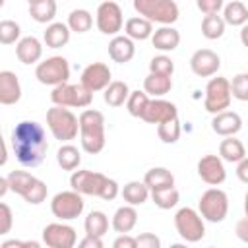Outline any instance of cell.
Segmentation results:
<instances>
[{"label":"cell","mask_w":248,"mask_h":248,"mask_svg":"<svg viewBox=\"0 0 248 248\" xmlns=\"http://www.w3.org/2000/svg\"><path fill=\"white\" fill-rule=\"evenodd\" d=\"M196 6L202 14H219L225 6V0H196Z\"/></svg>","instance_id":"obj_45"},{"label":"cell","mask_w":248,"mask_h":248,"mask_svg":"<svg viewBox=\"0 0 248 248\" xmlns=\"http://www.w3.org/2000/svg\"><path fill=\"white\" fill-rule=\"evenodd\" d=\"M27 2H29V4H35V2H39V0H27Z\"/></svg>","instance_id":"obj_54"},{"label":"cell","mask_w":248,"mask_h":248,"mask_svg":"<svg viewBox=\"0 0 248 248\" xmlns=\"http://www.w3.org/2000/svg\"><path fill=\"white\" fill-rule=\"evenodd\" d=\"M174 116H178V108L174 103L165 101L161 97H153V99H149L141 120H145L147 124H161V122L174 118Z\"/></svg>","instance_id":"obj_18"},{"label":"cell","mask_w":248,"mask_h":248,"mask_svg":"<svg viewBox=\"0 0 248 248\" xmlns=\"http://www.w3.org/2000/svg\"><path fill=\"white\" fill-rule=\"evenodd\" d=\"M151 200L153 203L159 207V209H172L178 200H180V194L174 186L170 188H161V190H151Z\"/></svg>","instance_id":"obj_39"},{"label":"cell","mask_w":248,"mask_h":248,"mask_svg":"<svg viewBox=\"0 0 248 248\" xmlns=\"http://www.w3.org/2000/svg\"><path fill=\"white\" fill-rule=\"evenodd\" d=\"M242 128V118L238 112L234 110H223V112H217L213 114V120H211V130L221 136V138H227V136H234L238 134Z\"/></svg>","instance_id":"obj_19"},{"label":"cell","mask_w":248,"mask_h":248,"mask_svg":"<svg viewBox=\"0 0 248 248\" xmlns=\"http://www.w3.org/2000/svg\"><path fill=\"white\" fill-rule=\"evenodd\" d=\"M110 81H112L110 68L105 62H91L83 68L79 83H83L91 93H97V91H105Z\"/></svg>","instance_id":"obj_15"},{"label":"cell","mask_w":248,"mask_h":248,"mask_svg":"<svg viewBox=\"0 0 248 248\" xmlns=\"http://www.w3.org/2000/svg\"><path fill=\"white\" fill-rule=\"evenodd\" d=\"M172 89V76L167 74H153L149 72L143 79V91L151 97H163Z\"/></svg>","instance_id":"obj_26"},{"label":"cell","mask_w":248,"mask_h":248,"mask_svg":"<svg viewBox=\"0 0 248 248\" xmlns=\"http://www.w3.org/2000/svg\"><path fill=\"white\" fill-rule=\"evenodd\" d=\"M56 0H39L35 4H29V16L37 23H52L56 16Z\"/></svg>","instance_id":"obj_34"},{"label":"cell","mask_w":248,"mask_h":248,"mask_svg":"<svg viewBox=\"0 0 248 248\" xmlns=\"http://www.w3.org/2000/svg\"><path fill=\"white\" fill-rule=\"evenodd\" d=\"M95 23L103 35H110V37L118 35L126 23L124 16H122V8L112 0L101 2L97 8V14H95Z\"/></svg>","instance_id":"obj_13"},{"label":"cell","mask_w":248,"mask_h":248,"mask_svg":"<svg viewBox=\"0 0 248 248\" xmlns=\"http://www.w3.org/2000/svg\"><path fill=\"white\" fill-rule=\"evenodd\" d=\"M136 238H138V248H161V240L153 232H141Z\"/></svg>","instance_id":"obj_46"},{"label":"cell","mask_w":248,"mask_h":248,"mask_svg":"<svg viewBox=\"0 0 248 248\" xmlns=\"http://www.w3.org/2000/svg\"><path fill=\"white\" fill-rule=\"evenodd\" d=\"M52 105L68 108H87L93 101V93L83 83H60L50 93Z\"/></svg>","instance_id":"obj_7"},{"label":"cell","mask_w":248,"mask_h":248,"mask_svg":"<svg viewBox=\"0 0 248 248\" xmlns=\"http://www.w3.org/2000/svg\"><path fill=\"white\" fill-rule=\"evenodd\" d=\"M79 246L81 248H103V238L101 236H93V234H85L81 240H79Z\"/></svg>","instance_id":"obj_49"},{"label":"cell","mask_w":248,"mask_h":248,"mask_svg":"<svg viewBox=\"0 0 248 248\" xmlns=\"http://www.w3.org/2000/svg\"><path fill=\"white\" fill-rule=\"evenodd\" d=\"M147 103H149V95L145 91H140V89L130 91V97L126 101V108L134 118H141L145 108H147Z\"/></svg>","instance_id":"obj_40"},{"label":"cell","mask_w":248,"mask_h":248,"mask_svg":"<svg viewBox=\"0 0 248 248\" xmlns=\"http://www.w3.org/2000/svg\"><path fill=\"white\" fill-rule=\"evenodd\" d=\"M244 213L248 215V192L244 194Z\"/></svg>","instance_id":"obj_53"},{"label":"cell","mask_w":248,"mask_h":248,"mask_svg":"<svg viewBox=\"0 0 248 248\" xmlns=\"http://www.w3.org/2000/svg\"><path fill=\"white\" fill-rule=\"evenodd\" d=\"M43 242L48 248H72L78 242V234H76V229L66 225L64 221L48 223L43 229Z\"/></svg>","instance_id":"obj_14"},{"label":"cell","mask_w":248,"mask_h":248,"mask_svg":"<svg viewBox=\"0 0 248 248\" xmlns=\"http://www.w3.org/2000/svg\"><path fill=\"white\" fill-rule=\"evenodd\" d=\"M120 196L124 198V202L126 203H130V205H141V203H145L147 202V198L151 196V190H149V186L141 180H132V182H128V184H124V188L120 190Z\"/></svg>","instance_id":"obj_28"},{"label":"cell","mask_w":248,"mask_h":248,"mask_svg":"<svg viewBox=\"0 0 248 248\" xmlns=\"http://www.w3.org/2000/svg\"><path fill=\"white\" fill-rule=\"evenodd\" d=\"M223 19L227 25L232 27H242L244 23H248V8L244 2L240 0H232L229 4L223 6Z\"/></svg>","instance_id":"obj_31"},{"label":"cell","mask_w":248,"mask_h":248,"mask_svg":"<svg viewBox=\"0 0 248 248\" xmlns=\"http://www.w3.org/2000/svg\"><path fill=\"white\" fill-rule=\"evenodd\" d=\"M112 229L118 232V234H124V232H130L134 231V227L138 225V211H136V205H120L114 215H112V221H110Z\"/></svg>","instance_id":"obj_25"},{"label":"cell","mask_w":248,"mask_h":248,"mask_svg":"<svg viewBox=\"0 0 248 248\" xmlns=\"http://www.w3.org/2000/svg\"><path fill=\"white\" fill-rule=\"evenodd\" d=\"M12 151L19 165L33 169L39 167L48 151V141L43 124L35 120H21L14 126L10 136Z\"/></svg>","instance_id":"obj_1"},{"label":"cell","mask_w":248,"mask_h":248,"mask_svg":"<svg viewBox=\"0 0 248 248\" xmlns=\"http://www.w3.org/2000/svg\"><path fill=\"white\" fill-rule=\"evenodd\" d=\"M180 132H182V128H180L178 116L169 118V120L157 124V136H159V140L163 143H176L178 138H180Z\"/></svg>","instance_id":"obj_38"},{"label":"cell","mask_w":248,"mask_h":248,"mask_svg":"<svg viewBox=\"0 0 248 248\" xmlns=\"http://www.w3.org/2000/svg\"><path fill=\"white\" fill-rule=\"evenodd\" d=\"M0 219H2L0 234H8L10 229H12V223H14V213H12L8 203H0Z\"/></svg>","instance_id":"obj_44"},{"label":"cell","mask_w":248,"mask_h":248,"mask_svg":"<svg viewBox=\"0 0 248 248\" xmlns=\"http://www.w3.org/2000/svg\"><path fill=\"white\" fill-rule=\"evenodd\" d=\"M236 176L240 182L248 184V157H244L242 161L236 163Z\"/></svg>","instance_id":"obj_50"},{"label":"cell","mask_w":248,"mask_h":248,"mask_svg":"<svg viewBox=\"0 0 248 248\" xmlns=\"http://www.w3.org/2000/svg\"><path fill=\"white\" fill-rule=\"evenodd\" d=\"M219 157L227 163H238L246 157V149L244 143L240 140H236L234 136H227L221 143H219Z\"/></svg>","instance_id":"obj_29"},{"label":"cell","mask_w":248,"mask_h":248,"mask_svg":"<svg viewBox=\"0 0 248 248\" xmlns=\"http://www.w3.org/2000/svg\"><path fill=\"white\" fill-rule=\"evenodd\" d=\"M56 163L62 170H76L81 165V153L72 143H62L56 151Z\"/></svg>","instance_id":"obj_33"},{"label":"cell","mask_w":248,"mask_h":248,"mask_svg":"<svg viewBox=\"0 0 248 248\" xmlns=\"http://www.w3.org/2000/svg\"><path fill=\"white\" fill-rule=\"evenodd\" d=\"M70 186H72V190H76L83 196H97L105 202H112L120 194V186L116 180L105 176L103 172H95V170H87V169L72 170Z\"/></svg>","instance_id":"obj_2"},{"label":"cell","mask_w":248,"mask_h":248,"mask_svg":"<svg viewBox=\"0 0 248 248\" xmlns=\"http://www.w3.org/2000/svg\"><path fill=\"white\" fill-rule=\"evenodd\" d=\"M112 246L114 248H138V238L124 232V234H118V238H114Z\"/></svg>","instance_id":"obj_47"},{"label":"cell","mask_w":248,"mask_h":248,"mask_svg":"<svg viewBox=\"0 0 248 248\" xmlns=\"http://www.w3.org/2000/svg\"><path fill=\"white\" fill-rule=\"evenodd\" d=\"M134 54H136L134 39H130L128 35H114L108 41V56L112 58V62L126 64L134 58Z\"/></svg>","instance_id":"obj_22"},{"label":"cell","mask_w":248,"mask_h":248,"mask_svg":"<svg viewBox=\"0 0 248 248\" xmlns=\"http://www.w3.org/2000/svg\"><path fill=\"white\" fill-rule=\"evenodd\" d=\"M190 68L198 78H211L221 68V58L211 48H198L190 56Z\"/></svg>","instance_id":"obj_16"},{"label":"cell","mask_w":248,"mask_h":248,"mask_svg":"<svg viewBox=\"0 0 248 248\" xmlns=\"http://www.w3.org/2000/svg\"><path fill=\"white\" fill-rule=\"evenodd\" d=\"M70 33H72V29L68 27V23L52 21V23L46 25V29L43 33V41L48 48H62V46L68 45Z\"/></svg>","instance_id":"obj_24"},{"label":"cell","mask_w":248,"mask_h":248,"mask_svg":"<svg viewBox=\"0 0 248 248\" xmlns=\"http://www.w3.org/2000/svg\"><path fill=\"white\" fill-rule=\"evenodd\" d=\"M128 97H130V87H128L126 81H120V79L110 81L108 87H107L105 93H103L105 103H107L108 107H114V108L122 107V105L128 101Z\"/></svg>","instance_id":"obj_32"},{"label":"cell","mask_w":248,"mask_h":248,"mask_svg":"<svg viewBox=\"0 0 248 248\" xmlns=\"http://www.w3.org/2000/svg\"><path fill=\"white\" fill-rule=\"evenodd\" d=\"M79 141L81 149L89 155H97L105 149V116L101 110L85 108L79 114Z\"/></svg>","instance_id":"obj_3"},{"label":"cell","mask_w":248,"mask_h":248,"mask_svg":"<svg viewBox=\"0 0 248 248\" xmlns=\"http://www.w3.org/2000/svg\"><path fill=\"white\" fill-rule=\"evenodd\" d=\"M68 27L74 33H87L93 27V16H91V12H87L83 8L72 10L70 16H68Z\"/></svg>","instance_id":"obj_37"},{"label":"cell","mask_w":248,"mask_h":248,"mask_svg":"<svg viewBox=\"0 0 248 248\" xmlns=\"http://www.w3.org/2000/svg\"><path fill=\"white\" fill-rule=\"evenodd\" d=\"M232 93H231V81L223 76L211 78L205 85V99H203V108L209 114L223 112L231 107Z\"/></svg>","instance_id":"obj_10"},{"label":"cell","mask_w":248,"mask_h":248,"mask_svg":"<svg viewBox=\"0 0 248 248\" xmlns=\"http://www.w3.org/2000/svg\"><path fill=\"white\" fill-rule=\"evenodd\" d=\"M143 182L149 186V190H161L174 186V174L165 167H153L145 172Z\"/></svg>","instance_id":"obj_30"},{"label":"cell","mask_w":248,"mask_h":248,"mask_svg":"<svg viewBox=\"0 0 248 248\" xmlns=\"http://www.w3.org/2000/svg\"><path fill=\"white\" fill-rule=\"evenodd\" d=\"M19 99H21L19 78L10 70H2L0 72V103L8 107V105H16Z\"/></svg>","instance_id":"obj_21"},{"label":"cell","mask_w":248,"mask_h":248,"mask_svg":"<svg viewBox=\"0 0 248 248\" xmlns=\"http://www.w3.org/2000/svg\"><path fill=\"white\" fill-rule=\"evenodd\" d=\"M198 176L209 184V186H219L227 178V170L223 165V159L219 155H203L198 161Z\"/></svg>","instance_id":"obj_17"},{"label":"cell","mask_w":248,"mask_h":248,"mask_svg":"<svg viewBox=\"0 0 248 248\" xmlns=\"http://www.w3.org/2000/svg\"><path fill=\"white\" fill-rule=\"evenodd\" d=\"M16 56L21 64H39L41 56H43V43L29 35V37H21L16 45Z\"/></svg>","instance_id":"obj_20"},{"label":"cell","mask_w":248,"mask_h":248,"mask_svg":"<svg viewBox=\"0 0 248 248\" xmlns=\"http://www.w3.org/2000/svg\"><path fill=\"white\" fill-rule=\"evenodd\" d=\"M149 72H153V74H167V76H172V74H174V62H172L170 56H167V54L153 56V58L149 60Z\"/></svg>","instance_id":"obj_42"},{"label":"cell","mask_w":248,"mask_h":248,"mask_svg":"<svg viewBox=\"0 0 248 248\" xmlns=\"http://www.w3.org/2000/svg\"><path fill=\"white\" fill-rule=\"evenodd\" d=\"M151 43L161 52H172L180 45V33L172 25H161L159 29L153 31Z\"/></svg>","instance_id":"obj_23"},{"label":"cell","mask_w":248,"mask_h":248,"mask_svg":"<svg viewBox=\"0 0 248 248\" xmlns=\"http://www.w3.org/2000/svg\"><path fill=\"white\" fill-rule=\"evenodd\" d=\"M240 43L248 48V23H244V25L240 27Z\"/></svg>","instance_id":"obj_51"},{"label":"cell","mask_w":248,"mask_h":248,"mask_svg":"<svg viewBox=\"0 0 248 248\" xmlns=\"http://www.w3.org/2000/svg\"><path fill=\"white\" fill-rule=\"evenodd\" d=\"M46 126L54 140L68 143L79 132V116H76L68 107L52 105L46 110Z\"/></svg>","instance_id":"obj_5"},{"label":"cell","mask_w":248,"mask_h":248,"mask_svg":"<svg viewBox=\"0 0 248 248\" xmlns=\"http://www.w3.org/2000/svg\"><path fill=\"white\" fill-rule=\"evenodd\" d=\"M234 232H236V236H238V240H240V242H244V244H248V215L236 221V227H234Z\"/></svg>","instance_id":"obj_48"},{"label":"cell","mask_w":248,"mask_h":248,"mask_svg":"<svg viewBox=\"0 0 248 248\" xmlns=\"http://www.w3.org/2000/svg\"><path fill=\"white\" fill-rule=\"evenodd\" d=\"M124 33L134 39V41H145V39H151L153 35V21L141 17V16H136V17H130L126 19L124 23Z\"/></svg>","instance_id":"obj_27"},{"label":"cell","mask_w":248,"mask_h":248,"mask_svg":"<svg viewBox=\"0 0 248 248\" xmlns=\"http://www.w3.org/2000/svg\"><path fill=\"white\" fill-rule=\"evenodd\" d=\"M225 19L223 16L219 14H205L203 19H202V35L209 41H215V39H221L223 33H225Z\"/></svg>","instance_id":"obj_35"},{"label":"cell","mask_w":248,"mask_h":248,"mask_svg":"<svg viewBox=\"0 0 248 248\" xmlns=\"http://www.w3.org/2000/svg\"><path fill=\"white\" fill-rule=\"evenodd\" d=\"M35 78L43 85L56 87V85L68 81V78H70V64H68V60L64 56H50V58H46V60L37 64Z\"/></svg>","instance_id":"obj_12"},{"label":"cell","mask_w":248,"mask_h":248,"mask_svg":"<svg viewBox=\"0 0 248 248\" xmlns=\"http://www.w3.org/2000/svg\"><path fill=\"white\" fill-rule=\"evenodd\" d=\"M205 219L192 207H180L174 215L176 232L184 242H200L205 236Z\"/></svg>","instance_id":"obj_9"},{"label":"cell","mask_w":248,"mask_h":248,"mask_svg":"<svg viewBox=\"0 0 248 248\" xmlns=\"http://www.w3.org/2000/svg\"><path fill=\"white\" fill-rule=\"evenodd\" d=\"M134 10L159 25H172L180 17L178 4L174 0H134Z\"/></svg>","instance_id":"obj_6"},{"label":"cell","mask_w":248,"mask_h":248,"mask_svg":"<svg viewBox=\"0 0 248 248\" xmlns=\"http://www.w3.org/2000/svg\"><path fill=\"white\" fill-rule=\"evenodd\" d=\"M198 211L205 221L221 223L229 213V196L221 188H209L200 196Z\"/></svg>","instance_id":"obj_8"},{"label":"cell","mask_w":248,"mask_h":248,"mask_svg":"<svg viewBox=\"0 0 248 248\" xmlns=\"http://www.w3.org/2000/svg\"><path fill=\"white\" fill-rule=\"evenodd\" d=\"M85 234H93V236H105L108 232V217L103 211H91L85 217Z\"/></svg>","instance_id":"obj_36"},{"label":"cell","mask_w":248,"mask_h":248,"mask_svg":"<svg viewBox=\"0 0 248 248\" xmlns=\"http://www.w3.org/2000/svg\"><path fill=\"white\" fill-rule=\"evenodd\" d=\"M231 93L236 101H248V72L236 74L231 81Z\"/></svg>","instance_id":"obj_43"},{"label":"cell","mask_w":248,"mask_h":248,"mask_svg":"<svg viewBox=\"0 0 248 248\" xmlns=\"http://www.w3.org/2000/svg\"><path fill=\"white\" fill-rule=\"evenodd\" d=\"M83 194L76 192V190H64L58 192L52 200H50V211L58 221H72L78 219L83 213L85 202L81 198Z\"/></svg>","instance_id":"obj_11"},{"label":"cell","mask_w":248,"mask_h":248,"mask_svg":"<svg viewBox=\"0 0 248 248\" xmlns=\"http://www.w3.org/2000/svg\"><path fill=\"white\" fill-rule=\"evenodd\" d=\"M10 190V182H8V176H2L0 178V196H6V192Z\"/></svg>","instance_id":"obj_52"},{"label":"cell","mask_w":248,"mask_h":248,"mask_svg":"<svg viewBox=\"0 0 248 248\" xmlns=\"http://www.w3.org/2000/svg\"><path fill=\"white\" fill-rule=\"evenodd\" d=\"M21 39V27L14 19H2L0 21V43L2 45H14Z\"/></svg>","instance_id":"obj_41"},{"label":"cell","mask_w":248,"mask_h":248,"mask_svg":"<svg viewBox=\"0 0 248 248\" xmlns=\"http://www.w3.org/2000/svg\"><path fill=\"white\" fill-rule=\"evenodd\" d=\"M6 176H8V182H10V190L19 194L27 203L39 205L46 200V194H48L46 184L41 178L33 176L31 172H27V170H10Z\"/></svg>","instance_id":"obj_4"}]
</instances>
